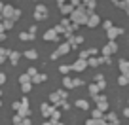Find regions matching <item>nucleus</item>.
Segmentation results:
<instances>
[{"instance_id": "obj_1", "label": "nucleus", "mask_w": 129, "mask_h": 125, "mask_svg": "<svg viewBox=\"0 0 129 125\" xmlns=\"http://www.w3.org/2000/svg\"><path fill=\"white\" fill-rule=\"evenodd\" d=\"M87 17H89V10L85 6H78L72 13H70V21L76 25H87Z\"/></svg>"}, {"instance_id": "obj_2", "label": "nucleus", "mask_w": 129, "mask_h": 125, "mask_svg": "<svg viewBox=\"0 0 129 125\" xmlns=\"http://www.w3.org/2000/svg\"><path fill=\"white\" fill-rule=\"evenodd\" d=\"M70 49H72V46L69 44V42H63V44L59 46V48L55 49V51L51 53V59L55 61V59H59V57H63V55H67V53L70 51Z\"/></svg>"}, {"instance_id": "obj_3", "label": "nucleus", "mask_w": 129, "mask_h": 125, "mask_svg": "<svg viewBox=\"0 0 129 125\" xmlns=\"http://www.w3.org/2000/svg\"><path fill=\"white\" fill-rule=\"evenodd\" d=\"M67 97H69V93H67V91H63V89H61V91H53L51 95H49V102L57 106L61 101H64Z\"/></svg>"}, {"instance_id": "obj_4", "label": "nucleus", "mask_w": 129, "mask_h": 125, "mask_svg": "<svg viewBox=\"0 0 129 125\" xmlns=\"http://www.w3.org/2000/svg\"><path fill=\"white\" fill-rule=\"evenodd\" d=\"M34 19H36V21L48 19V8H46L44 4H38L36 8H34Z\"/></svg>"}, {"instance_id": "obj_5", "label": "nucleus", "mask_w": 129, "mask_h": 125, "mask_svg": "<svg viewBox=\"0 0 129 125\" xmlns=\"http://www.w3.org/2000/svg\"><path fill=\"white\" fill-rule=\"evenodd\" d=\"M70 66H72V70H74V72H84V70L87 68L89 65H87V61H85V59H82V57H80V59H78V61H74V63H72Z\"/></svg>"}, {"instance_id": "obj_6", "label": "nucleus", "mask_w": 129, "mask_h": 125, "mask_svg": "<svg viewBox=\"0 0 129 125\" xmlns=\"http://www.w3.org/2000/svg\"><path fill=\"white\" fill-rule=\"evenodd\" d=\"M116 49H118V46H116V42L114 40H108V44L103 48V55H106V57H110L112 53H116Z\"/></svg>"}, {"instance_id": "obj_7", "label": "nucleus", "mask_w": 129, "mask_h": 125, "mask_svg": "<svg viewBox=\"0 0 129 125\" xmlns=\"http://www.w3.org/2000/svg\"><path fill=\"white\" fill-rule=\"evenodd\" d=\"M99 23H101L99 15H97L95 12H89V17H87V27H89V28H95Z\"/></svg>"}, {"instance_id": "obj_8", "label": "nucleus", "mask_w": 129, "mask_h": 125, "mask_svg": "<svg viewBox=\"0 0 129 125\" xmlns=\"http://www.w3.org/2000/svg\"><path fill=\"white\" fill-rule=\"evenodd\" d=\"M55 108H57V106L49 102V104H42L40 112H42V116H44V117H51V114H53V110H55Z\"/></svg>"}, {"instance_id": "obj_9", "label": "nucleus", "mask_w": 129, "mask_h": 125, "mask_svg": "<svg viewBox=\"0 0 129 125\" xmlns=\"http://www.w3.org/2000/svg\"><path fill=\"white\" fill-rule=\"evenodd\" d=\"M13 15H15V8H13V6H4L2 17H4V19H13Z\"/></svg>"}, {"instance_id": "obj_10", "label": "nucleus", "mask_w": 129, "mask_h": 125, "mask_svg": "<svg viewBox=\"0 0 129 125\" xmlns=\"http://www.w3.org/2000/svg\"><path fill=\"white\" fill-rule=\"evenodd\" d=\"M59 10H61V13H63V15H70L76 8H74L70 2H67V4H59Z\"/></svg>"}, {"instance_id": "obj_11", "label": "nucleus", "mask_w": 129, "mask_h": 125, "mask_svg": "<svg viewBox=\"0 0 129 125\" xmlns=\"http://www.w3.org/2000/svg\"><path fill=\"white\" fill-rule=\"evenodd\" d=\"M120 34H123V28H118V27H112L108 30V40H116Z\"/></svg>"}, {"instance_id": "obj_12", "label": "nucleus", "mask_w": 129, "mask_h": 125, "mask_svg": "<svg viewBox=\"0 0 129 125\" xmlns=\"http://www.w3.org/2000/svg\"><path fill=\"white\" fill-rule=\"evenodd\" d=\"M17 114H19L21 117H30V108H28V104L21 102V108L17 110Z\"/></svg>"}, {"instance_id": "obj_13", "label": "nucleus", "mask_w": 129, "mask_h": 125, "mask_svg": "<svg viewBox=\"0 0 129 125\" xmlns=\"http://www.w3.org/2000/svg\"><path fill=\"white\" fill-rule=\"evenodd\" d=\"M57 38H59V34H57L55 28H49L48 32L44 34V40H48V42H53V40H57Z\"/></svg>"}, {"instance_id": "obj_14", "label": "nucleus", "mask_w": 129, "mask_h": 125, "mask_svg": "<svg viewBox=\"0 0 129 125\" xmlns=\"http://www.w3.org/2000/svg\"><path fill=\"white\" fill-rule=\"evenodd\" d=\"M19 51H10V57H8V61H10V63H12V65L13 66H15L17 65V63H19Z\"/></svg>"}, {"instance_id": "obj_15", "label": "nucleus", "mask_w": 129, "mask_h": 125, "mask_svg": "<svg viewBox=\"0 0 129 125\" xmlns=\"http://www.w3.org/2000/svg\"><path fill=\"white\" fill-rule=\"evenodd\" d=\"M82 42H84V36H70V38H69V44L72 46V48H76V46H80Z\"/></svg>"}, {"instance_id": "obj_16", "label": "nucleus", "mask_w": 129, "mask_h": 125, "mask_svg": "<svg viewBox=\"0 0 129 125\" xmlns=\"http://www.w3.org/2000/svg\"><path fill=\"white\" fill-rule=\"evenodd\" d=\"M82 6H85V8L89 10V12H95L97 2H95V0H82Z\"/></svg>"}, {"instance_id": "obj_17", "label": "nucleus", "mask_w": 129, "mask_h": 125, "mask_svg": "<svg viewBox=\"0 0 129 125\" xmlns=\"http://www.w3.org/2000/svg\"><path fill=\"white\" fill-rule=\"evenodd\" d=\"M63 85H64V89H74V80L69 78V76H64L63 78Z\"/></svg>"}, {"instance_id": "obj_18", "label": "nucleus", "mask_w": 129, "mask_h": 125, "mask_svg": "<svg viewBox=\"0 0 129 125\" xmlns=\"http://www.w3.org/2000/svg\"><path fill=\"white\" fill-rule=\"evenodd\" d=\"M120 70H121V74L129 76V61H120Z\"/></svg>"}, {"instance_id": "obj_19", "label": "nucleus", "mask_w": 129, "mask_h": 125, "mask_svg": "<svg viewBox=\"0 0 129 125\" xmlns=\"http://www.w3.org/2000/svg\"><path fill=\"white\" fill-rule=\"evenodd\" d=\"M106 119H108L110 121V125H120V121H118V116H116V114H114V112H110V114H106Z\"/></svg>"}, {"instance_id": "obj_20", "label": "nucleus", "mask_w": 129, "mask_h": 125, "mask_svg": "<svg viewBox=\"0 0 129 125\" xmlns=\"http://www.w3.org/2000/svg\"><path fill=\"white\" fill-rule=\"evenodd\" d=\"M28 81H32V76L28 72H25V74L19 76V84H28Z\"/></svg>"}, {"instance_id": "obj_21", "label": "nucleus", "mask_w": 129, "mask_h": 125, "mask_svg": "<svg viewBox=\"0 0 129 125\" xmlns=\"http://www.w3.org/2000/svg\"><path fill=\"white\" fill-rule=\"evenodd\" d=\"M74 106H78L80 110H89V102L87 101H76V102H74Z\"/></svg>"}, {"instance_id": "obj_22", "label": "nucleus", "mask_w": 129, "mask_h": 125, "mask_svg": "<svg viewBox=\"0 0 129 125\" xmlns=\"http://www.w3.org/2000/svg\"><path fill=\"white\" fill-rule=\"evenodd\" d=\"M25 57L30 59V61H34V59H38V53L34 51V49H27V51H25Z\"/></svg>"}, {"instance_id": "obj_23", "label": "nucleus", "mask_w": 129, "mask_h": 125, "mask_svg": "<svg viewBox=\"0 0 129 125\" xmlns=\"http://www.w3.org/2000/svg\"><path fill=\"white\" fill-rule=\"evenodd\" d=\"M46 74H36V76H32V84H42V81H46Z\"/></svg>"}, {"instance_id": "obj_24", "label": "nucleus", "mask_w": 129, "mask_h": 125, "mask_svg": "<svg viewBox=\"0 0 129 125\" xmlns=\"http://www.w3.org/2000/svg\"><path fill=\"white\" fill-rule=\"evenodd\" d=\"M91 116L95 117V119H103V117H105V112H103L101 108H95V110L91 112Z\"/></svg>"}, {"instance_id": "obj_25", "label": "nucleus", "mask_w": 129, "mask_h": 125, "mask_svg": "<svg viewBox=\"0 0 129 125\" xmlns=\"http://www.w3.org/2000/svg\"><path fill=\"white\" fill-rule=\"evenodd\" d=\"M99 91H101V89H99V85H97V84H91V85H89V93H91V97L99 95Z\"/></svg>"}, {"instance_id": "obj_26", "label": "nucleus", "mask_w": 129, "mask_h": 125, "mask_svg": "<svg viewBox=\"0 0 129 125\" xmlns=\"http://www.w3.org/2000/svg\"><path fill=\"white\" fill-rule=\"evenodd\" d=\"M49 119H51L53 123H57V121L61 119V112H59V110L55 108V110H53V114H51V117H49Z\"/></svg>"}, {"instance_id": "obj_27", "label": "nucleus", "mask_w": 129, "mask_h": 125, "mask_svg": "<svg viewBox=\"0 0 129 125\" xmlns=\"http://www.w3.org/2000/svg\"><path fill=\"white\" fill-rule=\"evenodd\" d=\"M2 23H4V28H6V30H10V28L13 27V23H15V21H13V19H2Z\"/></svg>"}, {"instance_id": "obj_28", "label": "nucleus", "mask_w": 129, "mask_h": 125, "mask_svg": "<svg viewBox=\"0 0 129 125\" xmlns=\"http://www.w3.org/2000/svg\"><path fill=\"white\" fill-rule=\"evenodd\" d=\"M118 84H120V85H127V84H129V76H125V74H121V76L118 78Z\"/></svg>"}, {"instance_id": "obj_29", "label": "nucleus", "mask_w": 129, "mask_h": 125, "mask_svg": "<svg viewBox=\"0 0 129 125\" xmlns=\"http://www.w3.org/2000/svg\"><path fill=\"white\" fill-rule=\"evenodd\" d=\"M19 38H21V40H34V34H30V32H21Z\"/></svg>"}, {"instance_id": "obj_30", "label": "nucleus", "mask_w": 129, "mask_h": 125, "mask_svg": "<svg viewBox=\"0 0 129 125\" xmlns=\"http://www.w3.org/2000/svg\"><path fill=\"white\" fill-rule=\"evenodd\" d=\"M32 89V81H28V84H21V91L23 93H28Z\"/></svg>"}, {"instance_id": "obj_31", "label": "nucleus", "mask_w": 129, "mask_h": 125, "mask_svg": "<svg viewBox=\"0 0 129 125\" xmlns=\"http://www.w3.org/2000/svg\"><path fill=\"white\" fill-rule=\"evenodd\" d=\"M70 70H72V66H69V65H63V66H59V72H61V74H69Z\"/></svg>"}, {"instance_id": "obj_32", "label": "nucleus", "mask_w": 129, "mask_h": 125, "mask_svg": "<svg viewBox=\"0 0 129 125\" xmlns=\"http://www.w3.org/2000/svg\"><path fill=\"white\" fill-rule=\"evenodd\" d=\"M93 53H95L93 49H84V51L80 53V57H82V59H87V57H89V55H93Z\"/></svg>"}, {"instance_id": "obj_33", "label": "nucleus", "mask_w": 129, "mask_h": 125, "mask_svg": "<svg viewBox=\"0 0 129 125\" xmlns=\"http://www.w3.org/2000/svg\"><path fill=\"white\" fill-rule=\"evenodd\" d=\"M97 108H101L103 112H106V110H108V101H103V102H99V104H97Z\"/></svg>"}, {"instance_id": "obj_34", "label": "nucleus", "mask_w": 129, "mask_h": 125, "mask_svg": "<svg viewBox=\"0 0 129 125\" xmlns=\"http://www.w3.org/2000/svg\"><path fill=\"white\" fill-rule=\"evenodd\" d=\"M57 106H61V108H63V110H69V108H70V104H69V102H67V99H64V101H61V102H59V104H57Z\"/></svg>"}, {"instance_id": "obj_35", "label": "nucleus", "mask_w": 129, "mask_h": 125, "mask_svg": "<svg viewBox=\"0 0 129 125\" xmlns=\"http://www.w3.org/2000/svg\"><path fill=\"white\" fill-rule=\"evenodd\" d=\"M61 25H63L64 28H69L70 25H72V21H70V17H69V19H63V21H61Z\"/></svg>"}, {"instance_id": "obj_36", "label": "nucleus", "mask_w": 129, "mask_h": 125, "mask_svg": "<svg viewBox=\"0 0 129 125\" xmlns=\"http://www.w3.org/2000/svg\"><path fill=\"white\" fill-rule=\"evenodd\" d=\"M97 85H99V89H101V91H103V89H106V81H105V80H99V81H97Z\"/></svg>"}, {"instance_id": "obj_37", "label": "nucleus", "mask_w": 129, "mask_h": 125, "mask_svg": "<svg viewBox=\"0 0 129 125\" xmlns=\"http://www.w3.org/2000/svg\"><path fill=\"white\" fill-rule=\"evenodd\" d=\"M85 125H99V119L91 117V119H87V121H85Z\"/></svg>"}, {"instance_id": "obj_38", "label": "nucleus", "mask_w": 129, "mask_h": 125, "mask_svg": "<svg viewBox=\"0 0 129 125\" xmlns=\"http://www.w3.org/2000/svg\"><path fill=\"white\" fill-rule=\"evenodd\" d=\"M103 27H105L106 30H110V28H112L114 25H112V21H105V23H103Z\"/></svg>"}, {"instance_id": "obj_39", "label": "nucleus", "mask_w": 129, "mask_h": 125, "mask_svg": "<svg viewBox=\"0 0 129 125\" xmlns=\"http://www.w3.org/2000/svg\"><path fill=\"white\" fill-rule=\"evenodd\" d=\"M82 84H84V81H82L80 78H74V87H80Z\"/></svg>"}, {"instance_id": "obj_40", "label": "nucleus", "mask_w": 129, "mask_h": 125, "mask_svg": "<svg viewBox=\"0 0 129 125\" xmlns=\"http://www.w3.org/2000/svg\"><path fill=\"white\" fill-rule=\"evenodd\" d=\"M99 125H110V121L106 117H103V119H99Z\"/></svg>"}, {"instance_id": "obj_41", "label": "nucleus", "mask_w": 129, "mask_h": 125, "mask_svg": "<svg viewBox=\"0 0 129 125\" xmlns=\"http://www.w3.org/2000/svg\"><path fill=\"white\" fill-rule=\"evenodd\" d=\"M27 72H28V74H30V76H36V74H38V72H36V68H32V66H30V68H28V70H27Z\"/></svg>"}, {"instance_id": "obj_42", "label": "nucleus", "mask_w": 129, "mask_h": 125, "mask_svg": "<svg viewBox=\"0 0 129 125\" xmlns=\"http://www.w3.org/2000/svg\"><path fill=\"white\" fill-rule=\"evenodd\" d=\"M12 108H13V110H15V112H17V110L21 108V102H13V104H12Z\"/></svg>"}, {"instance_id": "obj_43", "label": "nucleus", "mask_w": 129, "mask_h": 125, "mask_svg": "<svg viewBox=\"0 0 129 125\" xmlns=\"http://www.w3.org/2000/svg\"><path fill=\"white\" fill-rule=\"evenodd\" d=\"M21 17V10H15V15H13V21H17Z\"/></svg>"}, {"instance_id": "obj_44", "label": "nucleus", "mask_w": 129, "mask_h": 125, "mask_svg": "<svg viewBox=\"0 0 129 125\" xmlns=\"http://www.w3.org/2000/svg\"><path fill=\"white\" fill-rule=\"evenodd\" d=\"M70 4H72L74 8H78V6H82V4H80V0H70Z\"/></svg>"}, {"instance_id": "obj_45", "label": "nucleus", "mask_w": 129, "mask_h": 125, "mask_svg": "<svg viewBox=\"0 0 129 125\" xmlns=\"http://www.w3.org/2000/svg\"><path fill=\"white\" fill-rule=\"evenodd\" d=\"M4 81H6V74H4V72H0V85L4 84Z\"/></svg>"}, {"instance_id": "obj_46", "label": "nucleus", "mask_w": 129, "mask_h": 125, "mask_svg": "<svg viewBox=\"0 0 129 125\" xmlns=\"http://www.w3.org/2000/svg\"><path fill=\"white\" fill-rule=\"evenodd\" d=\"M2 19H4V17H0V34L6 30V28H4V23H2Z\"/></svg>"}, {"instance_id": "obj_47", "label": "nucleus", "mask_w": 129, "mask_h": 125, "mask_svg": "<svg viewBox=\"0 0 129 125\" xmlns=\"http://www.w3.org/2000/svg\"><path fill=\"white\" fill-rule=\"evenodd\" d=\"M23 123L25 125H32V121H30V117H23Z\"/></svg>"}, {"instance_id": "obj_48", "label": "nucleus", "mask_w": 129, "mask_h": 125, "mask_svg": "<svg viewBox=\"0 0 129 125\" xmlns=\"http://www.w3.org/2000/svg\"><path fill=\"white\" fill-rule=\"evenodd\" d=\"M36 30H38L36 27H30V28H28V32H30V34H34V36H36Z\"/></svg>"}, {"instance_id": "obj_49", "label": "nucleus", "mask_w": 129, "mask_h": 125, "mask_svg": "<svg viewBox=\"0 0 129 125\" xmlns=\"http://www.w3.org/2000/svg\"><path fill=\"white\" fill-rule=\"evenodd\" d=\"M6 59H8V55H2V53H0V65H2V63H6Z\"/></svg>"}, {"instance_id": "obj_50", "label": "nucleus", "mask_w": 129, "mask_h": 125, "mask_svg": "<svg viewBox=\"0 0 129 125\" xmlns=\"http://www.w3.org/2000/svg\"><path fill=\"white\" fill-rule=\"evenodd\" d=\"M67 2H70V0H57V4H67Z\"/></svg>"}, {"instance_id": "obj_51", "label": "nucleus", "mask_w": 129, "mask_h": 125, "mask_svg": "<svg viewBox=\"0 0 129 125\" xmlns=\"http://www.w3.org/2000/svg\"><path fill=\"white\" fill-rule=\"evenodd\" d=\"M42 125H55V123H53V121L49 119V121H44V123H42Z\"/></svg>"}, {"instance_id": "obj_52", "label": "nucleus", "mask_w": 129, "mask_h": 125, "mask_svg": "<svg viewBox=\"0 0 129 125\" xmlns=\"http://www.w3.org/2000/svg\"><path fill=\"white\" fill-rule=\"evenodd\" d=\"M2 10H4V4H2V0H0V17H2Z\"/></svg>"}, {"instance_id": "obj_53", "label": "nucleus", "mask_w": 129, "mask_h": 125, "mask_svg": "<svg viewBox=\"0 0 129 125\" xmlns=\"http://www.w3.org/2000/svg\"><path fill=\"white\" fill-rule=\"evenodd\" d=\"M123 116H125V117H129V108H125V110H123Z\"/></svg>"}, {"instance_id": "obj_54", "label": "nucleus", "mask_w": 129, "mask_h": 125, "mask_svg": "<svg viewBox=\"0 0 129 125\" xmlns=\"http://www.w3.org/2000/svg\"><path fill=\"white\" fill-rule=\"evenodd\" d=\"M13 125H25V123H23V119H21V121H17V123H13Z\"/></svg>"}, {"instance_id": "obj_55", "label": "nucleus", "mask_w": 129, "mask_h": 125, "mask_svg": "<svg viewBox=\"0 0 129 125\" xmlns=\"http://www.w3.org/2000/svg\"><path fill=\"white\" fill-rule=\"evenodd\" d=\"M112 2H114V4H116V6H118V2H120V0H112Z\"/></svg>"}, {"instance_id": "obj_56", "label": "nucleus", "mask_w": 129, "mask_h": 125, "mask_svg": "<svg viewBox=\"0 0 129 125\" xmlns=\"http://www.w3.org/2000/svg\"><path fill=\"white\" fill-rule=\"evenodd\" d=\"M55 125H64V123H61V121H57V123H55Z\"/></svg>"}, {"instance_id": "obj_57", "label": "nucleus", "mask_w": 129, "mask_h": 125, "mask_svg": "<svg viewBox=\"0 0 129 125\" xmlns=\"http://www.w3.org/2000/svg\"><path fill=\"white\" fill-rule=\"evenodd\" d=\"M0 97H2V91H0Z\"/></svg>"}, {"instance_id": "obj_58", "label": "nucleus", "mask_w": 129, "mask_h": 125, "mask_svg": "<svg viewBox=\"0 0 129 125\" xmlns=\"http://www.w3.org/2000/svg\"><path fill=\"white\" fill-rule=\"evenodd\" d=\"M0 106H2V102H0Z\"/></svg>"}]
</instances>
